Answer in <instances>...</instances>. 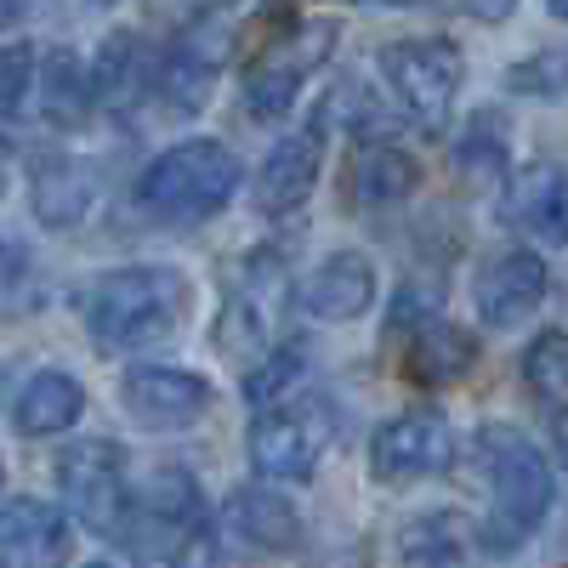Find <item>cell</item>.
Segmentation results:
<instances>
[{
    "label": "cell",
    "instance_id": "9a60e30c",
    "mask_svg": "<svg viewBox=\"0 0 568 568\" xmlns=\"http://www.w3.org/2000/svg\"><path fill=\"white\" fill-rule=\"evenodd\" d=\"M74 551V524L58 500L23 495L0 506V568H63Z\"/></svg>",
    "mask_w": 568,
    "mask_h": 568
},
{
    "label": "cell",
    "instance_id": "ac0fdd59",
    "mask_svg": "<svg viewBox=\"0 0 568 568\" xmlns=\"http://www.w3.org/2000/svg\"><path fill=\"white\" fill-rule=\"evenodd\" d=\"M103 182H98V165L80 160V154H45L29 176V205L45 227H74L91 216L98 205Z\"/></svg>",
    "mask_w": 568,
    "mask_h": 568
},
{
    "label": "cell",
    "instance_id": "7402d4cb",
    "mask_svg": "<svg viewBox=\"0 0 568 568\" xmlns=\"http://www.w3.org/2000/svg\"><path fill=\"white\" fill-rule=\"evenodd\" d=\"M455 171L471 182V187H495L511 176V142H506V120L478 109L466 120V131L455 136Z\"/></svg>",
    "mask_w": 568,
    "mask_h": 568
},
{
    "label": "cell",
    "instance_id": "277c9868",
    "mask_svg": "<svg viewBox=\"0 0 568 568\" xmlns=\"http://www.w3.org/2000/svg\"><path fill=\"white\" fill-rule=\"evenodd\" d=\"M240 176H245V165L227 142L187 136L149 160V171L136 176V205L160 227H200L216 211H227V200L240 194Z\"/></svg>",
    "mask_w": 568,
    "mask_h": 568
},
{
    "label": "cell",
    "instance_id": "cb8c5ba5",
    "mask_svg": "<svg viewBox=\"0 0 568 568\" xmlns=\"http://www.w3.org/2000/svg\"><path fill=\"white\" fill-rule=\"evenodd\" d=\"M302 375H307V353H302L296 342H278L273 353H262V358L251 364V375H245V398H251L256 415H262V409H273V404L291 398Z\"/></svg>",
    "mask_w": 568,
    "mask_h": 568
},
{
    "label": "cell",
    "instance_id": "4fadbf2b",
    "mask_svg": "<svg viewBox=\"0 0 568 568\" xmlns=\"http://www.w3.org/2000/svg\"><path fill=\"white\" fill-rule=\"evenodd\" d=\"M551 291V267L540 251L529 245H511L500 256H489L478 267V284H471V307H478V318L489 329H511V324H524L529 313H540Z\"/></svg>",
    "mask_w": 568,
    "mask_h": 568
},
{
    "label": "cell",
    "instance_id": "2e32d148",
    "mask_svg": "<svg viewBox=\"0 0 568 568\" xmlns=\"http://www.w3.org/2000/svg\"><path fill=\"white\" fill-rule=\"evenodd\" d=\"M500 222L568 245V165H524L500 182Z\"/></svg>",
    "mask_w": 568,
    "mask_h": 568
},
{
    "label": "cell",
    "instance_id": "d6a6232c",
    "mask_svg": "<svg viewBox=\"0 0 568 568\" xmlns=\"http://www.w3.org/2000/svg\"><path fill=\"white\" fill-rule=\"evenodd\" d=\"M0 149H7V136H0Z\"/></svg>",
    "mask_w": 568,
    "mask_h": 568
},
{
    "label": "cell",
    "instance_id": "9c48e42d",
    "mask_svg": "<svg viewBox=\"0 0 568 568\" xmlns=\"http://www.w3.org/2000/svg\"><path fill=\"white\" fill-rule=\"evenodd\" d=\"M284 302H291V267H284V256L273 245L251 251L240 262V278H233V291H227V307L216 318V342L222 353L233 358H262L278 347V313Z\"/></svg>",
    "mask_w": 568,
    "mask_h": 568
},
{
    "label": "cell",
    "instance_id": "e0dca14e",
    "mask_svg": "<svg viewBox=\"0 0 568 568\" xmlns=\"http://www.w3.org/2000/svg\"><path fill=\"white\" fill-rule=\"evenodd\" d=\"M302 307L324 324H353L375 307V267L364 251H329L302 284Z\"/></svg>",
    "mask_w": 568,
    "mask_h": 568
},
{
    "label": "cell",
    "instance_id": "603a6c76",
    "mask_svg": "<svg viewBox=\"0 0 568 568\" xmlns=\"http://www.w3.org/2000/svg\"><path fill=\"white\" fill-rule=\"evenodd\" d=\"M40 91H45V120H58V125H74L98 109V98H91V69L74 52H52Z\"/></svg>",
    "mask_w": 568,
    "mask_h": 568
},
{
    "label": "cell",
    "instance_id": "d6986e66",
    "mask_svg": "<svg viewBox=\"0 0 568 568\" xmlns=\"http://www.w3.org/2000/svg\"><path fill=\"white\" fill-rule=\"evenodd\" d=\"M478 364V336L466 324H449V318H433L426 329L409 336V358H404V375L415 387H455L471 375Z\"/></svg>",
    "mask_w": 568,
    "mask_h": 568
},
{
    "label": "cell",
    "instance_id": "f1b7e54d",
    "mask_svg": "<svg viewBox=\"0 0 568 568\" xmlns=\"http://www.w3.org/2000/svg\"><path fill=\"white\" fill-rule=\"evenodd\" d=\"M551 444H557V455H562V466H568V409L551 415Z\"/></svg>",
    "mask_w": 568,
    "mask_h": 568
},
{
    "label": "cell",
    "instance_id": "f546056e",
    "mask_svg": "<svg viewBox=\"0 0 568 568\" xmlns=\"http://www.w3.org/2000/svg\"><path fill=\"white\" fill-rule=\"evenodd\" d=\"M12 23H23V7H12V0H0V34H7Z\"/></svg>",
    "mask_w": 568,
    "mask_h": 568
},
{
    "label": "cell",
    "instance_id": "4dcf8cb0",
    "mask_svg": "<svg viewBox=\"0 0 568 568\" xmlns=\"http://www.w3.org/2000/svg\"><path fill=\"white\" fill-rule=\"evenodd\" d=\"M546 12H551L557 23H568V0H551V7H546Z\"/></svg>",
    "mask_w": 568,
    "mask_h": 568
},
{
    "label": "cell",
    "instance_id": "3957f363",
    "mask_svg": "<svg viewBox=\"0 0 568 568\" xmlns=\"http://www.w3.org/2000/svg\"><path fill=\"white\" fill-rule=\"evenodd\" d=\"M478 471L489 484V511L471 529V546H484L489 557H511L517 546H529V535L551 517L557 478L551 460L517 433V426H484L478 433Z\"/></svg>",
    "mask_w": 568,
    "mask_h": 568
},
{
    "label": "cell",
    "instance_id": "ba28073f",
    "mask_svg": "<svg viewBox=\"0 0 568 568\" xmlns=\"http://www.w3.org/2000/svg\"><path fill=\"white\" fill-rule=\"evenodd\" d=\"M52 484H58L69 524H85L91 535H120V517L131 506V471H125V449L114 438H80V444L58 449Z\"/></svg>",
    "mask_w": 568,
    "mask_h": 568
},
{
    "label": "cell",
    "instance_id": "4316f807",
    "mask_svg": "<svg viewBox=\"0 0 568 568\" xmlns=\"http://www.w3.org/2000/svg\"><path fill=\"white\" fill-rule=\"evenodd\" d=\"M524 382L529 393H540L546 404L568 409V329H546V336L529 342L524 353Z\"/></svg>",
    "mask_w": 568,
    "mask_h": 568
},
{
    "label": "cell",
    "instance_id": "1f68e13d",
    "mask_svg": "<svg viewBox=\"0 0 568 568\" xmlns=\"http://www.w3.org/2000/svg\"><path fill=\"white\" fill-rule=\"evenodd\" d=\"M85 568H120V562H109V557H91Z\"/></svg>",
    "mask_w": 568,
    "mask_h": 568
},
{
    "label": "cell",
    "instance_id": "d4e9b609",
    "mask_svg": "<svg viewBox=\"0 0 568 568\" xmlns=\"http://www.w3.org/2000/svg\"><path fill=\"white\" fill-rule=\"evenodd\" d=\"M506 91L511 98H535V103H568V45H546V52L511 63Z\"/></svg>",
    "mask_w": 568,
    "mask_h": 568
},
{
    "label": "cell",
    "instance_id": "44dd1931",
    "mask_svg": "<svg viewBox=\"0 0 568 568\" xmlns=\"http://www.w3.org/2000/svg\"><path fill=\"white\" fill-rule=\"evenodd\" d=\"M420 187V165L415 154H404L398 142H364L358 160H353V176H347V194L358 211H387V205H404Z\"/></svg>",
    "mask_w": 568,
    "mask_h": 568
},
{
    "label": "cell",
    "instance_id": "83f0119b",
    "mask_svg": "<svg viewBox=\"0 0 568 568\" xmlns=\"http://www.w3.org/2000/svg\"><path fill=\"white\" fill-rule=\"evenodd\" d=\"M34 91V52L29 45H0V125H7Z\"/></svg>",
    "mask_w": 568,
    "mask_h": 568
},
{
    "label": "cell",
    "instance_id": "8992f818",
    "mask_svg": "<svg viewBox=\"0 0 568 568\" xmlns=\"http://www.w3.org/2000/svg\"><path fill=\"white\" fill-rule=\"evenodd\" d=\"M342 433V415H336V398H324V393H291L284 404L262 409L251 420V466L262 471L267 484H307L329 438Z\"/></svg>",
    "mask_w": 568,
    "mask_h": 568
},
{
    "label": "cell",
    "instance_id": "6da1fadb",
    "mask_svg": "<svg viewBox=\"0 0 568 568\" xmlns=\"http://www.w3.org/2000/svg\"><path fill=\"white\" fill-rule=\"evenodd\" d=\"M120 546L136 568H216V511L194 471L160 466L120 517Z\"/></svg>",
    "mask_w": 568,
    "mask_h": 568
},
{
    "label": "cell",
    "instance_id": "30bf717a",
    "mask_svg": "<svg viewBox=\"0 0 568 568\" xmlns=\"http://www.w3.org/2000/svg\"><path fill=\"white\" fill-rule=\"evenodd\" d=\"M449 460H455V426L438 409H404L375 426L369 438V478L387 489L438 478Z\"/></svg>",
    "mask_w": 568,
    "mask_h": 568
},
{
    "label": "cell",
    "instance_id": "5b68a950",
    "mask_svg": "<svg viewBox=\"0 0 568 568\" xmlns=\"http://www.w3.org/2000/svg\"><path fill=\"white\" fill-rule=\"evenodd\" d=\"M336 52V23H318V18H284L278 34H267L245 74H240V103L251 120H284L291 103L302 98V80L318 74Z\"/></svg>",
    "mask_w": 568,
    "mask_h": 568
},
{
    "label": "cell",
    "instance_id": "52a82bcc",
    "mask_svg": "<svg viewBox=\"0 0 568 568\" xmlns=\"http://www.w3.org/2000/svg\"><path fill=\"white\" fill-rule=\"evenodd\" d=\"M382 80L420 131H444L466 80V58L449 34H404L382 45Z\"/></svg>",
    "mask_w": 568,
    "mask_h": 568
},
{
    "label": "cell",
    "instance_id": "ffe728a7",
    "mask_svg": "<svg viewBox=\"0 0 568 568\" xmlns=\"http://www.w3.org/2000/svg\"><path fill=\"white\" fill-rule=\"evenodd\" d=\"M80 415H85V387L69 369H34L12 404V420L23 438H63Z\"/></svg>",
    "mask_w": 568,
    "mask_h": 568
},
{
    "label": "cell",
    "instance_id": "7c38bea8",
    "mask_svg": "<svg viewBox=\"0 0 568 568\" xmlns=\"http://www.w3.org/2000/svg\"><path fill=\"white\" fill-rule=\"evenodd\" d=\"M120 404L142 433H187L216 404V387L176 364H131L120 382Z\"/></svg>",
    "mask_w": 568,
    "mask_h": 568
},
{
    "label": "cell",
    "instance_id": "8fae6325",
    "mask_svg": "<svg viewBox=\"0 0 568 568\" xmlns=\"http://www.w3.org/2000/svg\"><path fill=\"white\" fill-rule=\"evenodd\" d=\"M216 546L233 551L240 562L284 557V551L302 546V511L273 484H245V489H233L216 511Z\"/></svg>",
    "mask_w": 568,
    "mask_h": 568
},
{
    "label": "cell",
    "instance_id": "5bb4252c",
    "mask_svg": "<svg viewBox=\"0 0 568 568\" xmlns=\"http://www.w3.org/2000/svg\"><path fill=\"white\" fill-rule=\"evenodd\" d=\"M318 176H324V131L296 125V131H284L273 142L262 171L251 176V205L262 216H291V211H302L313 200Z\"/></svg>",
    "mask_w": 568,
    "mask_h": 568
},
{
    "label": "cell",
    "instance_id": "7a4b0ae2",
    "mask_svg": "<svg viewBox=\"0 0 568 568\" xmlns=\"http://www.w3.org/2000/svg\"><path fill=\"white\" fill-rule=\"evenodd\" d=\"M187 307H194V284L171 262H131L103 273L85 291L80 313H85V336L103 353H149L160 342H171Z\"/></svg>",
    "mask_w": 568,
    "mask_h": 568
},
{
    "label": "cell",
    "instance_id": "484cf974",
    "mask_svg": "<svg viewBox=\"0 0 568 568\" xmlns=\"http://www.w3.org/2000/svg\"><path fill=\"white\" fill-rule=\"evenodd\" d=\"M466 546H471V529L460 524V517H449V511L420 517V524L404 529V557L420 562V568H444V562H455Z\"/></svg>",
    "mask_w": 568,
    "mask_h": 568
}]
</instances>
